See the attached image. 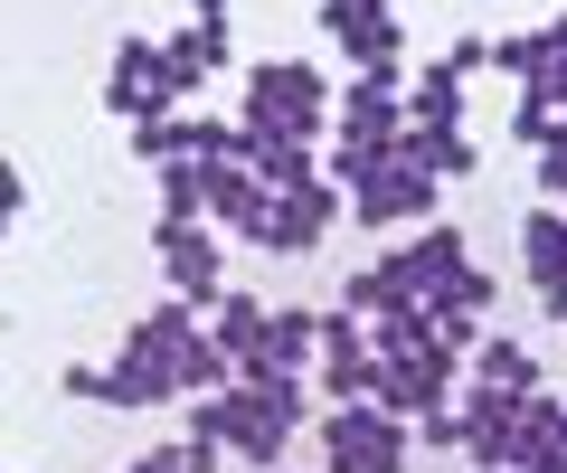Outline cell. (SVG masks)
Returning <instances> with one entry per match:
<instances>
[{
  "label": "cell",
  "instance_id": "obj_5",
  "mask_svg": "<svg viewBox=\"0 0 567 473\" xmlns=\"http://www.w3.org/2000/svg\"><path fill=\"white\" fill-rule=\"evenodd\" d=\"M454 370H464V350H445V341H425V350H406V360H379V408L388 417H406V426H416L425 408H445L454 398Z\"/></svg>",
  "mask_w": 567,
  "mask_h": 473
},
{
  "label": "cell",
  "instance_id": "obj_19",
  "mask_svg": "<svg viewBox=\"0 0 567 473\" xmlns=\"http://www.w3.org/2000/svg\"><path fill=\"white\" fill-rule=\"evenodd\" d=\"M539 162H567V114L548 124V152H539Z\"/></svg>",
  "mask_w": 567,
  "mask_h": 473
},
{
  "label": "cell",
  "instance_id": "obj_18",
  "mask_svg": "<svg viewBox=\"0 0 567 473\" xmlns=\"http://www.w3.org/2000/svg\"><path fill=\"white\" fill-rule=\"evenodd\" d=\"M199 10V29H227V0H189Z\"/></svg>",
  "mask_w": 567,
  "mask_h": 473
},
{
  "label": "cell",
  "instance_id": "obj_13",
  "mask_svg": "<svg viewBox=\"0 0 567 473\" xmlns=\"http://www.w3.org/2000/svg\"><path fill=\"white\" fill-rule=\"evenodd\" d=\"M406 124H464V76H454L445 58L416 66V85H406Z\"/></svg>",
  "mask_w": 567,
  "mask_h": 473
},
{
  "label": "cell",
  "instance_id": "obj_15",
  "mask_svg": "<svg viewBox=\"0 0 567 473\" xmlns=\"http://www.w3.org/2000/svg\"><path fill=\"white\" fill-rule=\"evenodd\" d=\"M162 218H199V162H162Z\"/></svg>",
  "mask_w": 567,
  "mask_h": 473
},
{
  "label": "cell",
  "instance_id": "obj_20",
  "mask_svg": "<svg viewBox=\"0 0 567 473\" xmlns=\"http://www.w3.org/2000/svg\"><path fill=\"white\" fill-rule=\"evenodd\" d=\"M548 473H567V445H558V454H548Z\"/></svg>",
  "mask_w": 567,
  "mask_h": 473
},
{
  "label": "cell",
  "instance_id": "obj_17",
  "mask_svg": "<svg viewBox=\"0 0 567 473\" xmlns=\"http://www.w3.org/2000/svg\"><path fill=\"white\" fill-rule=\"evenodd\" d=\"M20 199H29V181H20V162H0V208L20 218Z\"/></svg>",
  "mask_w": 567,
  "mask_h": 473
},
{
  "label": "cell",
  "instance_id": "obj_6",
  "mask_svg": "<svg viewBox=\"0 0 567 473\" xmlns=\"http://www.w3.org/2000/svg\"><path fill=\"white\" fill-rule=\"evenodd\" d=\"M406 76L398 66H369V76H350L341 95H331V114H341V143H379V152H398V133H406Z\"/></svg>",
  "mask_w": 567,
  "mask_h": 473
},
{
  "label": "cell",
  "instance_id": "obj_8",
  "mask_svg": "<svg viewBox=\"0 0 567 473\" xmlns=\"http://www.w3.org/2000/svg\"><path fill=\"white\" fill-rule=\"evenodd\" d=\"M171 66H162V39H123L114 48V76H104V104H114L123 124H152V114H171Z\"/></svg>",
  "mask_w": 567,
  "mask_h": 473
},
{
  "label": "cell",
  "instance_id": "obj_3",
  "mask_svg": "<svg viewBox=\"0 0 567 473\" xmlns=\"http://www.w3.org/2000/svg\"><path fill=\"white\" fill-rule=\"evenodd\" d=\"M331 218H341V189H331V181L265 189V218H256V237H246V247H265V256H312V247L331 237Z\"/></svg>",
  "mask_w": 567,
  "mask_h": 473
},
{
  "label": "cell",
  "instance_id": "obj_11",
  "mask_svg": "<svg viewBox=\"0 0 567 473\" xmlns=\"http://www.w3.org/2000/svg\"><path fill=\"white\" fill-rule=\"evenodd\" d=\"M464 360H473V379H483V389H511V398H529V389H539V350H529V341H511V331H502V341H473Z\"/></svg>",
  "mask_w": 567,
  "mask_h": 473
},
{
  "label": "cell",
  "instance_id": "obj_7",
  "mask_svg": "<svg viewBox=\"0 0 567 473\" xmlns=\"http://www.w3.org/2000/svg\"><path fill=\"white\" fill-rule=\"evenodd\" d=\"M350 208H360L369 227H406V218H425V208H435V181H425L416 162H406V152H388L379 171H360V181L341 189Z\"/></svg>",
  "mask_w": 567,
  "mask_h": 473
},
{
  "label": "cell",
  "instance_id": "obj_2",
  "mask_svg": "<svg viewBox=\"0 0 567 473\" xmlns=\"http://www.w3.org/2000/svg\"><path fill=\"white\" fill-rule=\"evenodd\" d=\"M322 464L331 473H406V417H388L379 398H350L322 417Z\"/></svg>",
  "mask_w": 567,
  "mask_h": 473
},
{
  "label": "cell",
  "instance_id": "obj_10",
  "mask_svg": "<svg viewBox=\"0 0 567 473\" xmlns=\"http://www.w3.org/2000/svg\"><path fill=\"white\" fill-rule=\"evenodd\" d=\"M398 152H406V162H416L435 189L473 171V133H464V124H406V133H398Z\"/></svg>",
  "mask_w": 567,
  "mask_h": 473
},
{
  "label": "cell",
  "instance_id": "obj_1",
  "mask_svg": "<svg viewBox=\"0 0 567 473\" xmlns=\"http://www.w3.org/2000/svg\"><path fill=\"white\" fill-rule=\"evenodd\" d=\"M237 124H246V133H284V143H312V133L331 124V85H322V66H303V58H265V66H246Z\"/></svg>",
  "mask_w": 567,
  "mask_h": 473
},
{
  "label": "cell",
  "instance_id": "obj_4",
  "mask_svg": "<svg viewBox=\"0 0 567 473\" xmlns=\"http://www.w3.org/2000/svg\"><path fill=\"white\" fill-rule=\"evenodd\" d=\"M152 247H162L181 304H218V294H227V247H218V227H208V218H162V227H152Z\"/></svg>",
  "mask_w": 567,
  "mask_h": 473
},
{
  "label": "cell",
  "instance_id": "obj_16",
  "mask_svg": "<svg viewBox=\"0 0 567 473\" xmlns=\"http://www.w3.org/2000/svg\"><path fill=\"white\" fill-rule=\"evenodd\" d=\"M445 66H454V76H473V66H492V39H454V48H445Z\"/></svg>",
  "mask_w": 567,
  "mask_h": 473
},
{
  "label": "cell",
  "instance_id": "obj_12",
  "mask_svg": "<svg viewBox=\"0 0 567 473\" xmlns=\"http://www.w3.org/2000/svg\"><path fill=\"white\" fill-rule=\"evenodd\" d=\"M162 66H171V85H208L227 66V29H181V39H162Z\"/></svg>",
  "mask_w": 567,
  "mask_h": 473
},
{
  "label": "cell",
  "instance_id": "obj_21",
  "mask_svg": "<svg viewBox=\"0 0 567 473\" xmlns=\"http://www.w3.org/2000/svg\"><path fill=\"white\" fill-rule=\"evenodd\" d=\"M0 227H10V208H0Z\"/></svg>",
  "mask_w": 567,
  "mask_h": 473
},
{
  "label": "cell",
  "instance_id": "obj_14",
  "mask_svg": "<svg viewBox=\"0 0 567 473\" xmlns=\"http://www.w3.org/2000/svg\"><path fill=\"white\" fill-rule=\"evenodd\" d=\"M208 312H218V322H208V341H218V350H227V370H237L246 350L265 341V304H256V294H237V285H227V294H218Z\"/></svg>",
  "mask_w": 567,
  "mask_h": 473
},
{
  "label": "cell",
  "instance_id": "obj_9",
  "mask_svg": "<svg viewBox=\"0 0 567 473\" xmlns=\"http://www.w3.org/2000/svg\"><path fill=\"white\" fill-rule=\"evenodd\" d=\"M322 29L350 48V66H398V48H406V29H398V10L388 0H322Z\"/></svg>",
  "mask_w": 567,
  "mask_h": 473
}]
</instances>
